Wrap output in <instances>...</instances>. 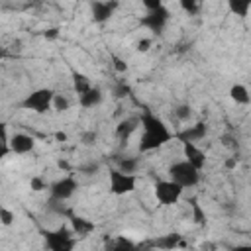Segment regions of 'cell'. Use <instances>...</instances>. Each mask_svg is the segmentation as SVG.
Instances as JSON below:
<instances>
[{
  "label": "cell",
  "instance_id": "1",
  "mask_svg": "<svg viewBox=\"0 0 251 251\" xmlns=\"http://www.w3.org/2000/svg\"><path fill=\"white\" fill-rule=\"evenodd\" d=\"M139 126H141L139 151H143V153L161 149L163 145H167L173 139V131L169 129V126L153 114H143L139 118Z\"/></svg>",
  "mask_w": 251,
  "mask_h": 251
},
{
  "label": "cell",
  "instance_id": "18",
  "mask_svg": "<svg viewBox=\"0 0 251 251\" xmlns=\"http://www.w3.org/2000/svg\"><path fill=\"white\" fill-rule=\"evenodd\" d=\"M0 220H2V224H4V226H10V224L16 220V214H14V212H10L6 206H2V208H0Z\"/></svg>",
  "mask_w": 251,
  "mask_h": 251
},
{
  "label": "cell",
  "instance_id": "17",
  "mask_svg": "<svg viewBox=\"0 0 251 251\" xmlns=\"http://www.w3.org/2000/svg\"><path fill=\"white\" fill-rule=\"evenodd\" d=\"M229 8H231V12H233V14H237V16H247V12L251 10V4H249V2H245V4L231 2V4H229Z\"/></svg>",
  "mask_w": 251,
  "mask_h": 251
},
{
  "label": "cell",
  "instance_id": "4",
  "mask_svg": "<svg viewBox=\"0 0 251 251\" xmlns=\"http://www.w3.org/2000/svg\"><path fill=\"white\" fill-rule=\"evenodd\" d=\"M135 184H137V176L135 175L124 173L118 167L116 169H110V173H108V186H110V192L112 194H116V196L129 194V192L135 190Z\"/></svg>",
  "mask_w": 251,
  "mask_h": 251
},
{
  "label": "cell",
  "instance_id": "7",
  "mask_svg": "<svg viewBox=\"0 0 251 251\" xmlns=\"http://www.w3.org/2000/svg\"><path fill=\"white\" fill-rule=\"evenodd\" d=\"M33 147H35V139L29 133H24V131L14 133L8 141V149L14 155H27V153L33 151ZM8 149H4V151H8Z\"/></svg>",
  "mask_w": 251,
  "mask_h": 251
},
{
  "label": "cell",
  "instance_id": "19",
  "mask_svg": "<svg viewBox=\"0 0 251 251\" xmlns=\"http://www.w3.org/2000/svg\"><path fill=\"white\" fill-rule=\"evenodd\" d=\"M53 108H55V110H59V112H63V110H67V108H69V100H67L65 96H61V94H55Z\"/></svg>",
  "mask_w": 251,
  "mask_h": 251
},
{
  "label": "cell",
  "instance_id": "16",
  "mask_svg": "<svg viewBox=\"0 0 251 251\" xmlns=\"http://www.w3.org/2000/svg\"><path fill=\"white\" fill-rule=\"evenodd\" d=\"M173 114H175V118H176L178 122H188V120H190V114H192V110H190V106L182 104V106H176V110H175Z\"/></svg>",
  "mask_w": 251,
  "mask_h": 251
},
{
  "label": "cell",
  "instance_id": "8",
  "mask_svg": "<svg viewBox=\"0 0 251 251\" xmlns=\"http://www.w3.org/2000/svg\"><path fill=\"white\" fill-rule=\"evenodd\" d=\"M182 153H184V159H186L190 165H194L198 171L204 167V163H206V153H204V149H200V147L196 145V141H182Z\"/></svg>",
  "mask_w": 251,
  "mask_h": 251
},
{
  "label": "cell",
  "instance_id": "21",
  "mask_svg": "<svg viewBox=\"0 0 251 251\" xmlns=\"http://www.w3.org/2000/svg\"><path fill=\"white\" fill-rule=\"evenodd\" d=\"M149 45H151V39H143V41L137 43V49H139V51H147Z\"/></svg>",
  "mask_w": 251,
  "mask_h": 251
},
{
  "label": "cell",
  "instance_id": "3",
  "mask_svg": "<svg viewBox=\"0 0 251 251\" xmlns=\"http://www.w3.org/2000/svg\"><path fill=\"white\" fill-rule=\"evenodd\" d=\"M76 239L78 237L75 235V231L65 226L45 233V243H47L49 251H75Z\"/></svg>",
  "mask_w": 251,
  "mask_h": 251
},
{
  "label": "cell",
  "instance_id": "11",
  "mask_svg": "<svg viewBox=\"0 0 251 251\" xmlns=\"http://www.w3.org/2000/svg\"><path fill=\"white\" fill-rule=\"evenodd\" d=\"M100 100H102V92H100L98 88H94V86H92L88 92H84V94L78 96V102H80V106H84V108H92V106L100 104Z\"/></svg>",
  "mask_w": 251,
  "mask_h": 251
},
{
  "label": "cell",
  "instance_id": "9",
  "mask_svg": "<svg viewBox=\"0 0 251 251\" xmlns=\"http://www.w3.org/2000/svg\"><path fill=\"white\" fill-rule=\"evenodd\" d=\"M76 192V182L71 176H63L61 180H57L51 186V196L57 200H67Z\"/></svg>",
  "mask_w": 251,
  "mask_h": 251
},
{
  "label": "cell",
  "instance_id": "22",
  "mask_svg": "<svg viewBox=\"0 0 251 251\" xmlns=\"http://www.w3.org/2000/svg\"><path fill=\"white\" fill-rule=\"evenodd\" d=\"M231 251H251V243H241V245H235Z\"/></svg>",
  "mask_w": 251,
  "mask_h": 251
},
{
  "label": "cell",
  "instance_id": "14",
  "mask_svg": "<svg viewBox=\"0 0 251 251\" xmlns=\"http://www.w3.org/2000/svg\"><path fill=\"white\" fill-rule=\"evenodd\" d=\"M94 10V20L96 22H102V20H108L112 16V10H114V4H102V2H96L92 6Z\"/></svg>",
  "mask_w": 251,
  "mask_h": 251
},
{
  "label": "cell",
  "instance_id": "15",
  "mask_svg": "<svg viewBox=\"0 0 251 251\" xmlns=\"http://www.w3.org/2000/svg\"><path fill=\"white\" fill-rule=\"evenodd\" d=\"M137 124H139V120H126V122H122L120 127H118V135L127 141V137L137 129Z\"/></svg>",
  "mask_w": 251,
  "mask_h": 251
},
{
  "label": "cell",
  "instance_id": "10",
  "mask_svg": "<svg viewBox=\"0 0 251 251\" xmlns=\"http://www.w3.org/2000/svg\"><path fill=\"white\" fill-rule=\"evenodd\" d=\"M229 98L235 104H241V106H247L251 102V94H249V90H247L245 84H233L229 88Z\"/></svg>",
  "mask_w": 251,
  "mask_h": 251
},
{
  "label": "cell",
  "instance_id": "5",
  "mask_svg": "<svg viewBox=\"0 0 251 251\" xmlns=\"http://www.w3.org/2000/svg\"><path fill=\"white\" fill-rule=\"evenodd\" d=\"M182 186H178L176 182H173L171 178H163V180H157L155 182V200L163 206H173L180 200L182 196Z\"/></svg>",
  "mask_w": 251,
  "mask_h": 251
},
{
  "label": "cell",
  "instance_id": "2",
  "mask_svg": "<svg viewBox=\"0 0 251 251\" xmlns=\"http://www.w3.org/2000/svg\"><path fill=\"white\" fill-rule=\"evenodd\" d=\"M169 178L173 180V182H176L178 186H182V188H190V186H194L198 180H200V171L194 167V165H190L186 159H180V161H175L171 167H169Z\"/></svg>",
  "mask_w": 251,
  "mask_h": 251
},
{
  "label": "cell",
  "instance_id": "13",
  "mask_svg": "<svg viewBox=\"0 0 251 251\" xmlns=\"http://www.w3.org/2000/svg\"><path fill=\"white\" fill-rule=\"evenodd\" d=\"M106 251H135V245L126 237H114L106 245Z\"/></svg>",
  "mask_w": 251,
  "mask_h": 251
},
{
  "label": "cell",
  "instance_id": "20",
  "mask_svg": "<svg viewBox=\"0 0 251 251\" xmlns=\"http://www.w3.org/2000/svg\"><path fill=\"white\" fill-rule=\"evenodd\" d=\"M114 67H116L118 71H126V69H127V65H126L122 59H118V57H114Z\"/></svg>",
  "mask_w": 251,
  "mask_h": 251
},
{
  "label": "cell",
  "instance_id": "6",
  "mask_svg": "<svg viewBox=\"0 0 251 251\" xmlns=\"http://www.w3.org/2000/svg\"><path fill=\"white\" fill-rule=\"evenodd\" d=\"M53 100H55V94L49 88H39V90L27 94V98L24 100V108L37 112V114H43L49 108H53Z\"/></svg>",
  "mask_w": 251,
  "mask_h": 251
},
{
  "label": "cell",
  "instance_id": "12",
  "mask_svg": "<svg viewBox=\"0 0 251 251\" xmlns=\"http://www.w3.org/2000/svg\"><path fill=\"white\" fill-rule=\"evenodd\" d=\"M71 229L75 231L76 237H84V235H88V233L94 229V224L86 222L84 218H73V222H71Z\"/></svg>",
  "mask_w": 251,
  "mask_h": 251
}]
</instances>
